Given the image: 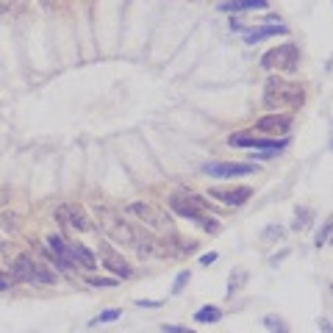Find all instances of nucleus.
Wrapping results in <instances>:
<instances>
[{"mask_svg":"<svg viewBox=\"0 0 333 333\" xmlns=\"http://www.w3.org/2000/svg\"><path fill=\"white\" fill-rule=\"evenodd\" d=\"M86 283H89V286H97V289H100V286H114L117 281H111V278H89Z\"/></svg>","mask_w":333,"mask_h":333,"instance_id":"5701e85b","label":"nucleus"},{"mask_svg":"<svg viewBox=\"0 0 333 333\" xmlns=\"http://www.w3.org/2000/svg\"><path fill=\"white\" fill-rule=\"evenodd\" d=\"M20 222H17V214H0V230H17Z\"/></svg>","mask_w":333,"mask_h":333,"instance_id":"6ab92c4d","label":"nucleus"},{"mask_svg":"<svg viewBox=\"0 0 333 333\" xmlns=\"http://www.w3.org/2000/svg\"><path fill=\"white\" fill-rule=\"evenodd\" d=\"M11 272H14V281L34 283V286H50V283H56V275H53V272L47 270L45 264L34 261V255H28V253L17 255Z\"/></svg>","mask_w":333,"mask_h":333,"instance_id":"7ed1b4c3","label":"nucleus"},{"mask_svg":"<svg viewBox=\"0 0 333 333\" xmlns=\"http://www.w3.org/2000/svg\"><path fill=\"white\" fill-rule=\"evenodd\" d=\"M228 145L236 147H258V150H270V153H281L286 147V139H258V136H230Z\"/></svg>","mask_w":333,"mask_h":333,"instance_id":"1a4fd4ad","label":"nucleus"},{"mask_svg":"<svg viewBox=\"0 0 333 333\" xmlns=\"http://www.w3.org/2000/svg\"><path fill=\"white\" fill-rule=\"evenodd\" d=\"M194 319H197V322H217V319H222V311H219L217 306H203L194 314Z\"/></svg>","mask_w":333,"mask_h":333,"instance_id":"f3484780","label":"nucleus"},{"mask_svg":"<svg viewBox=\"0 0 333 333\" xmlns=\"http://www.w3.org/2000/svg\"><path fill=\"white\" fill-rule=\"evenodd\" d=\"M53 3H56V0H42V6H45V9H50Z\"/></svg>","mask_w":333,"mask_h":333,"instance_id":"c85d7f7f","label":"nucleus"},{"mask_svg":"<svg viewBox=\"0 0 333 333\" xmlns=\"http://www.w3.org/2000/svg\"><path fill=\"white\" fill-rule=\"evenodd\" d=\"M56 219L61 225H67V206H61V208H56Z\"/></svg>","mask_w":333,"mask_h":333,"instance_id":"393cba45","label":"nucleus"},{"mask_svg":"<svg viewBox=\"0 0 333 333\" xmlns=\"http://www.w3.org/2000/svg\"><path fill=\"white\" fill-rule=\"evenodd\" d=\"M186 281H189V270H183L181 275L175 278V286H172V294H178V291L183 289V283H186Z\"/></svg>","mask_w":333,"mask_h":333,"instance_id":"4be33fe9","label":"nucleus"},{"mask_svg":"<svg viewBox=\"0 0 333 333\" xmlns=\"http://www.w3.org/2000/svg\"><path fill=\"white\" fill-rule=\"evenodd\" d=\"M67 225H73L75 230H92V219L86 217V211H83V206L78 203H70L67 206Z\"/></svg>","mask_w":333,"mask_h":333,"instance_id":"4468645a","label":"nucleus"},{"mask_svg":"<svg viewBox=\"0 0 333 333\" xmlns=\"http://www.w3.org/2000/svg\"><path fill=\"white\" fill-rule=\"evenodd\" d=\"M306 103V92L300 83H289L281 75H270L264 83V106L267 109H300Z\"/></svg>","mask_w":333,"mask_h":333,"instance_id":"f03ea898","label":"nucleus"},{"mask_svg":"<svg viewBox=\"0 0 333 333\" xmlns=\"http://www.w3.org/2000/svg\"><path fill=\"white\" fill-rule=\"evenodd\" d=\"M100 258H103V267H106V270H111L117 278H130V275H134L130 264H128V261H125L111 245H106V242L100 245Z\"/></svg>","mask_w":333,"mask_h":333,"instance_id":"6e6552de","label":"nucleus"},{"mask_svg":"<svg viewBox=\"0 0 333 333\" xmlns=\"http://www.w3.org/2000/svg\"><path fill=\"white\" fill-rule=\"evenodd\" d=\"M264 325L272 333H289V325L283 322V319H278V317H264Z\"/></svg>","mask_w":333,"mask_h":333,"instance_id":"a211bd4d","label":"nucleus"},{"mask_svg":"<svg viewBox=\"0 0 333 333\" xmlns=\"http://www.w3.org/2000/svg\"><path fill=\"white\" fill-rule=\"evenodd\" d=\"M217 261V253H206L203 258H200V264H214Z\"/></svg>","mask_w":333,"mask_h":333,"instance_id":"a878e982","label":"nucleus"},{"mask_svg":"<svg viewBox=\"0 0 333 333\" xmlns=\"http://www.w3.org/2000/svg\"><path fill=\"white\" fill-rule=\"evenodd\" d=\"M6 289H9V278L0 275V291H6Z\"/></svg>","mask_w":333,"mask_h":333,"instance_id":"bb28decb","label":"nucleus"},{"mask_svg":"<svg viewBox=\"0 0 333 333\" xmlns=\"http://www.w3.org/2000/svg\"><path fill=\"white\" fill-rule=\"evenodd\" d=\"M297 64H300V50H297V45H291V42L267 50L264 58H261V67L264 70H283V73H294Z\"/></svg>","mask_w":333,"mask_h":333,"instance_id":"20e7f679","label":"nucleus"},{"mask_svg":"<svg viewBox=\"0 0 333 333\" xmlns=\"http://www.w3.org/2000/svg\"><path fill=\"white\" fill-rule=\"evenodd\" d=\"M330 230H333V217L328 219V222H325V228H322V230H319V234H317V247H322V242L328 239V234H330Z\"/></svg>","mask_w":333,"mask_h":333,"instance_id":"412c9836","label":"nucleus"},{"mask_svg":"<svg viewBox=\"0 0 333 333\" xmlns=\"http://www.w3.org/2000/svg\"><path fill=\"white\" fill-rule=\"evenodd\" d=\"M275 34H286V28H283V25L258 28V31H250V34H245V42H247V45H255V42H261V39H267V37H275Z\"/></svg>","mask_w":333,"mask_h":333,"instance_id":"dca6fc26","label":"nucleus"},{"mask_svg":"<svg viewBox=\"0 0 333 333\" xmlns=\"http://www.w3.org/2000/svg\"><path fill=\"white\" fill-rule=\"evenodd\" d=\"M122 311H117V308H109V311H103L100 317L92 319V325H100V322H114V319H120Z\"/></svg>","mask_w":333,"mask_h":333,"instance_id":"aec40b11","label":"nucleus"},{"mask_svg":"<svg viewBox=\"0 0 333 333\" xmlns=\"http://www.w3.org/2000/svg\"><path fill=\"white\" fill-rule=\"evenodd\" d=\"M125 211L130 217H136L145 228H153V230H172V219L166 217L161 208L150 206V203H142V200H134V203L125 206Z\"/></svg>","mask_w":333,"mask_h":333,"instance_id":"39448f33","label":"nucleus"},{"mask_svg":"<svg viewBox=\"0 0 333 333\" xmlns=\"http://www.w3.org/2000/svg\"><path fill=\"white\" fill-rule=\"evenodd\" d=\"M203 170L211 178H234V175H250L253 166L250 164H206Z\"/></svg>","mask_w":333,"mask_h":333,"instance_id":"f8f14e48","label":"nucleus"},{"mask_svg":"<svg viewBox=\"0 0 333 333\" xmlns=\"http://www.w3.org/2000/svg\"><path fill=\"white\" fill-rule=\"evenodd\" d=\"M67 253H70L73 267H81V270H94V267H97L92 250H86L83 245H67Z\"/></svg>","mask_w":333,"mask_h":333,"instance_id":"ddd939ff","label":"nucleus"},{"mask_svg":"<svg viewBox=\"0 0 333 333\" xmlns=\"http://www.w3.org/2000/svg\"><path fill=\"white\" fill-rule=\"evenodd\" d=\"M289 128H291V117L289 114H267V117H261L258 122H255V130H261V134H272V136H278V134H289Z\"/></svg>","mask_w":333,"mask_h":333,"instance_id":"9d476101","label":"nucleus"},{"mask_svg":"<svg viewBox=\"0 0 333 333\" xmlns=\"http://www.w3.org/2000/svg\"><path fill=\"white\" fill-rule=\"evenodd\" d=\"M94 217H97L100 228H103L106 234H109L111 239L117 242V245H122V247L139 250V245L145 242V236H147L142 228H136V225L125 222L120 214H114L111 208H100V206H97V208H94Z\"/></svg>","mask_w":333,"mask_h":333,"instance_id":"f257e3e1","label":"nucleus"},{"mask_svg":"<svg viewBox=\"0 0 333 333\" xmlns=\"http://www.w3.org/2000/svg\"><path fill=\"white\" fill-rule=\"evenodd\" d=\"M170 206H172V211H178L181 217H189V219H197L200 222V217H203V208H208V200L203 197H197V194H189V197H172L170 200Z\"/></svg>","mask_w":333,"mask_h":333,"instance_id":"0eeeda50","label":"nucleus"},{"mask_svg":"<svg viewBox=\"0 0 333 333\" xmlns=\"http://www.w3.org/2000/svg\"><path fill=\"white\" fill-rule=\"evenodd\" d=\"M47 250H50V255H53V261H56L61 270H75L73 267V261H70V253H67V242L61 239V236H47Z\"/></svg>","mask_w":333,"mask_h":333,"instance_id":"9b49d317","label":"nucleus"},{"mask_svg":"<svg viewBox=\"0 0 333 333\" xmlns=\"http://www.w3.org/2000/svg\"><path fill=\"white\" fill-rule=\"evenodd\" d=\"M6 3H9V6H22L25 0H6Z\"/></svg>","mask_w":333,"mask_h":333,"instance_id":"cd10ccee","label":"nucleus"},{"mask_svg":"<svg viewBox=\"0 0 333 333\" xmlns=\"http://www.w3.org/2000/svg\"><path fill=\"white\" fill-rule=\"evenodd\" d=\"M164 333H194V330H186L181 325H164Z\"/></svg>","mask_w":333,"mask_h":333,"instance_id":"b1692460","label":"nucleus"},{"mask_svg":"<svg viewBox=\"0 0 333 333\" xmlns=\"http://www.w3.org/2000/svg\"><path fill=\"white\" fill-rule=\"evenodd\" d=\"M222 11H250V9H267V0H228L219 6Z\"/></svg>","mask_w":333,"mask_h":333,"instance_id":"2eb2a0df","label":"nucleus"},{"mask_svg":"<svg viewBox=\"0 0 333 333\" xmlns=\"http://www.w3.org/2000/svg\"><path fill=\"white\" fill-rule=\"evenodd\" d=\"M208 197L219 200L225 206H242L253 197V189L250 186H214V189H208Z\"/></svg>","mask_w":333,"mask_h":333,"instance_id":"423d86ee","label":"nucleus"}]
</instances>
